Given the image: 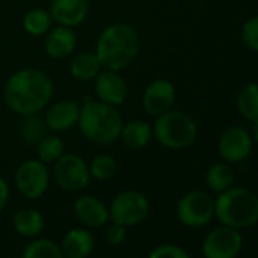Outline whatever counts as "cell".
<instances>
[{
  "instance_id": "1",
  "label": "cell",
  "mask_w": 258,
  "mask_h": 258,
  "mask_svg": "<svg viewBox=\"0 0 258 258\" xmlns=\"http://www.w3.org/2000/svg\"><path fill=\"white\" fill-rule=\"evenodd\" d=\"M55 93V84L49 73L40 69H22L14 72L5 87V105L22 117L44 111Z\"/></svg>"
},
{
  "instance_id": "2",
  "label": "cell",
  "mask_w": 258,
  "mask_h": 258,
  "mask_svg": "<svg viewBox=\"0 0 258 258\" xmlns=\"http://www.w3.org/2000/svg\"><path fill=\"white\" fill-rule=\"evenodd\" d=\"M140 52V37L127 23H112L97 37L94 53L103 69L121 72L131 66Z\"/></svg>"
},
{
  "instance_id": "3",
  "label": "cell",
  "mask_w": 258,
  "mask_h": 258,
  "mask_svg": "<svg viewBox=\"0 0 258 258\" xmlns=\"http://www.w3.org/2000/svg\"><path fill=\"white\" fill-rule=\"evenodd\" d=\"M123 123V115L117 106L87 97L81 105L76 126L88 142L108 146L120 139Z\"/></svg>"
},
{
  "instance_id": "4",
  "label": "cell",
  "mask_w": 258,
  "mask_h": 258,
  "mask_svg": "<svg viewBox=\"0 0 258 258\" xmlns=\"http://www.w3.org/2000/svg\"><path fill=\"white\" fill-rule=\"evenodd\" d=\"M214 214L235 229L252 226L258 222V196L243 187H229L214 201Z\"/></svg>"
},
{
  "instance_id": "5",
  "label": "cell",
  "mask_w": 258,
  "mask_h": 258,
  "mask_svg": "<svg viewBox=\"0 0 258 258\" xmlns=\"http://www.w3.org/2000/svg\"><path fill=\"white\" fill-rule=\"evenodd\" d=\"M154 139L164 148L181 151L191 146L198 137V126L195 120L182 111H167L152 124Z\"/></svg>"
},
{
  "instance_id": "6",
  "label": "cell",
  "mask_w": 258,
  "mask_h": 258,
  "mask_svg": "<svg viewBox=\"0 0 258 258\" xmlns=\"http://www.w3.org/2000/svg\"><path fill=\"white\" fill-rule=\"evenodd\" d=\"M109 220L126 228L145 222L151 213V202L148 196L137 190H124L115 195L111 201Z\"/></svg>"
},
{
  "instance_id": "7",
  "label": "cell",
  "mask_w": 258,
  "mask_h": 258,
  "mask_svg": "<svg viewBox=\"0 0 258 258\" xmlns=\"http://www.w3.org/2000/svg\"><path fill=\"white\" fill-rule=\"evenodd\" d=\"M53 178L58 187L67 193L82 191L91 181L88 163L76 154H64L53 163Z\"/></svg>"
},
{
  "instance_id": "8",
  "label": "cell",
  "mask_w": 258,
  "mask_h": 258,
  "mask_svg": "<svg viewBox=\"0 0 258 258\" xmlns=\"http://www.w3.org/2000/svg\"><path fill=\"white\" fill-rule=\"evenodd\" d=\"M14 179L19 193L26 199L35 201L47 191L50 184V172L47 164L38 158L26 160L17 167Z\"/></svg>"
},
{
  "instance_id": "9",
  "label": "cell",
  "mask_w": 258,
  "mask_h": 258,
  "mask_svg": "<svg viewBox=\"0 0 258 258\" xmlns=\"http://www.w3.org/2000/svg\"><path fill=\"white\" fill-rule=\"evenodd\" d=\"M176 214L185 226L201 228L213 219L214 201L205 191H188L178 201Z\"/></svg>"
},
{
  "instance_id": "10",
  "label": "cell",
  "mask_w": 258,
  "mask_h": 258,
  "mask_svg": "<svg viewBox=\"0 0 258 258\" xmlns=\"http://www.w3.org/2000/svg\"><path fill=\"white\" fill-rule=\"evenodd\" d=\"M241 246L243 240L238 229L223 225L208 232L202 244V252L205 258H235Z\"/></svg>"
},
{
  "instance_id": "11",
  "label": "cell",
  "mask_w": 258,
  "mask_h": 258,
  "mask_svg": "<svg viewBox=\"0 0 258 258\" xmlns=\"http://www.w3.org/2000/svg\"><path fill=\"white\" fill-rule=\"evenodd\" d=\"M253 140L250 133L243 126H229L219 137V154L226 163H240L252 152Z\"/></svg>"
},
{
  "instance_id": "12",
  "label": "cell",
  "mask_w": 258,
  "mask_h": 258,
  "mask_svg": "<svg viewBox=\"0 0 258 258\" xmlns=\"http://www.w3.org/2000/svg\"><path fill=\"white\" fill-rule=\"evenodd\" d=\"M93 90L97 100L118 106L121 105L129 93V87L126 79L120 75V72L102 69L96 78L93 79Z\"/></svg>"
},
{
  "instance_id": "13",
  "label": "cell",
  "mask_w": 258,
  "mask_h": 258,
  "mask_svg": "<svg viewBox=\"0 0 258 258\" xmlns=\"http://www.w3.org/2000/svg\"><path fill=\"white\" fill-rule=\"evenodd\" d=\"M176 99L175 85L167 79L152 81L143 91L142 105L146 114L158 117L172 109Z\"/></svg>"
},
{
  "instance_id": "14",
  "label": "cell",
  "mask_w": 258,
  "mask_h": 258,
  "mask_svg": "<svg viewBox=\"0 0 258 258\" xmlns=\"http://www.w3.org/2000/svg\"><path fill=\"white\" fill-rule=\"evenodd\" d=\"M79 109H81V103L70 100V99H62V100L49 103L43 115L47 129L55 134L69 131V129L78 124Z\"/></svg>"
},
{
  "instance_id": "15",
  "label": "cell",
  "mask_w": 258,
  "mask_h": 258,
  "mask_svg": "<svg viewBox=\"0 0 258 258\" xmlns=\"http://www.w3.org/2000/svg\"><path fill=\"white\" fill-rule=\"evenodd\" d=\"M49 13L53 23L75 29L87 20L90 4L88 0H52Z\"/></svg>"
},
{
  "instance_id": "16",
  "label": "cell",
  "mask_w": 258,
  "mask_h": 258,
  "mask_svg": "<svg viewBox=\"0 0 258 258\" xmlns=\"http://www.w3.org/2000/svg\"><path fill=\"white\" fill-rule=\"evenodd\" d=\"M75 214L78 220L88 228H100L109 222V208L108 205L93 196V195H82L75 201Z\"/></svg>"
},
{
  "instance_id": "17",
  "label": "cell",
  "mask_w": 258,
  "mask_h": 258,
  "mask_svg": "<svg viewBox=\"0 0 258 258\" xmlns=\"http://www.w3.org/2000/svg\"><path fill=\"white\" fill-rule=\"evenodd\" d=\"M78 46V35L75 29L66 26H52V29L44 35L43 49L46 55L52 59H64L70 56Z\"/></svg>"
},
{
  "instance_id": "18",
  "label": "cell",
  "mask_w": 258,
  "mask_h": 258,
  "mask_svg": "<svg viewBox=\"0 0 258 258\" xmlns=\"http://www.w3.org/2000/svg\"><path fill=\"white\" fill-rule=\"evenodd\" d=\"M64 258H88L94 249V238L85 228H73L61 240Z\"/></svg>"
},
{
  "instance_id": "19",
  "label": "cell",
  "mask_w": 258,
  "mask_h": 258,
  "mask_svg": "<svg viewBox=\"0 0 258 258\" xmlns=\"http://www.w3.org/2000/svg\"><path fill=\"white\" fill-rule=\"evenodd\" d=\"M154 139L152 124L142 118H134L123 123L120 139L121 143L131 151H140L146 148Z\"/></svg>"
},
{
  "instance_id": "20",
  "label": "cell",
  "mask_w": 258,
  "mask_h": 258,
  "mask_svg": "<svg viewBox=\"0 0 258 258\" xmlns=\"http://www.w3.org/2000/svg\"><path fill=\"white\" fill-rule=\"evenodd\" d=\"M44 226H46L44 216L37 208L25 207L14 214V229L22 237L26 238L38 237L44 231Z\"/></svg>"
},
{
  "instance_id": "21",
  "label": "cell",
  "mask_w": 258,
  "mask_h": 258,
  "mask_svg": "<svg viewBox=\"0 0 258 258\" xmlns=\"http://www.w3.org/2000/svg\"><path fill=\"white\" fill-rule=\"evenodd\" d=\"M102 69L103 67L94 52H84L76 55L69 66V72L72 78L81 82L93 81Z\"/></svg>"
},
{
  "instance_id": "22",
  "label": "cell",
  "mask_w": 258,
  "mask_h": 258,
  "mask_svg": "<svg viewBox=\"0 0 258 258\" xmlns=\"http://www.w3.org/2000/svg\"><path fill=\"white\" fill-rule=\"evenodd\" d=\"M53 26L49 10L32 8L23 17V29L31 37H44Z\"/></svg>"
},
{
  "instance_id": "23",
  "label": "cell",
  "mask_w": 258,
  "mask_h": 258,
  "mask_svg": "<svg viewBox=\"0 0 258 258\" xmlns=\"http://www.w3.org/2000/svg\"><path fill=\"white\" fill-rule=\"evenodd\" d=\"M46 134H49V129L46 126L43 115L31 114L23 117L20 123V137L26 145L37 146Z\"/></svg>"
},
{
  "instance_id": "24",
  "label": "cell",
  "mask_w": 258,
  "mask_h": 258,
  "mask_svg": "<svg viewBox=\"0 0 258 258\" xmlns=\"http://www.w3.org/2000/svg\"><path fill=\"white\" fill-rule=\"evenodd\" d=\"M64 154H66V143L56 134H46L37 145L38 160L47 166L56 163Z\"/></svg>"
},
{
  "instance_id": "25",
  "label": "cell",
  "mask_w": 258,
  "mask_h": 258,
  "mask_svg": "<svg viewBox=\"0 0 258 258\" xmlns=\"http://www.w3.org/2000/svg\"><path fill=\"white\" fill-rule=\"evenodd\" d=\"M237 108L240 114L249 120H258V84H246L237 96Z\"/></svg>"
},
{
  "instance_id": "26",
  "label": "cell",
  "mask_w": 258,
  "mask_h": 258,
  "mask_svg": "<svg viewBox=\"0 0 258 258\" xmlns=\"http://www.w3.org/2000/svg\"><path fill=\"white\" fill-rule=\"evenodd\" d=\"M88 170H90L91 179L106 182L115 176L117 161L108 154H99V155H94L91 161L88 163Z\"/></svg>"
},
{
  "instance_id": "27",
  "label": "cell",
  "mask_w": 258,
  "mask_h": 258,
  "mask_svg": "<svg viewBox=\"0 0 258 258\" xmlns=\"http://www.w3.org/2000/svg\"><path fill=\"white\" fill-rule=\"evenodd\" d=\"M22 258H64L61 246L49 238L32 240L25 249Z\"/></svg>"
},
{
  "instance_id": "28",
  "label": "cell",
  "mask_w": 258,
  "mask_h": 258,
  "mask_svg": "<svg viewBox=\"0 0 258 258\" xmlns=\"http://www.w3.org/2000/svg\"><path fill=\"white\" fill-rule=\"evenodd\" d=\"M234 173L226 163H216L207 172V184L213 191H223L232 185Z\"/></svg>"
},
{
  "instance_id": "29",
  "label": "cell",
  "mask_w": 258,
  "mask_h": 258,
  "mask_svg": "<svg viewBox=\"0 0 258 258\" xmlns=\"http://www.w3.org/2000/svg\"><path fill=\"white\" fill-rule=\"evenodd\" d=\"M241 40L244 46L253 52H258V16H253L241 26Z\"/></svg>"
},
{
  "instance_id": "30",
  "label": "cell",
  "mask_w": 258,
  "mask_h": 258,
  "mask_svg": "<svg viewBox=\"0 0 258 258\" xmlns=\"http://www.w3.org/2000/svg\"><path fill=\"white\" fill-rule=\"evenodd\" d=\"M149 258H190V255L181 246L166 243L154 247L149 253Z\"/></svg>"
},
{
  "instance_id": "31",
  "label": "cell",
  "mask_w": 258,
  "mask_h": 258,
  "mask_svg": "<svg viewBox=\"0 0 258 258\" xmlns=\"http://www.w3.org/2000/svg\"><path fill=\"white\" fill-rule=\"evenodd\" d=\"M105 238H106V243L111 246L121 244L126 238V226L111 222V225H108L105 229Z\"/></svg>"
},
{
  "instance_id": "32",
  "label": "cell",
  "mask_w": 258,
  "mask_h": 258,
  "mask_svg": "<svg viewBox=\"0 0 258 258\" xmlns=\"http://www.w3.org/2000/svg\"><path fill=\"white\" fill-rule=\"evenodd\" d=\"M10 201V185L5 178L0 176V213H2Z\"/></svg>"
},
{
  "instance_id": "33",
  "label": "cell",
  "mask_w": 258,
  "mask_h": 258,
  "mask_svg": "<svg viewBox=\"0 0 258 258\" xmlns=\"http://www.w3.org/2000/svg\"><path fill=\"white\" fill-rule=\"evenodd\" d=\"M253 124H252V133H250V137H252V140H255L256 143H258V120H255V121H252Z\"/></svg>"
},
{
  "instance_id": "34",
  "label": "cell",
  "mask_w": 258,
  "mask_h": 258,
  "mask_svg": "<svg viewBox=\"0 0 258 258\" xmlns=\"http://www.w3.org/2000/svg\"><path fill=\"white\" fill-rule=\"evenodd\" d=\"M102 258H108V256H102Z\"/></svg>"
}]
</instances>
